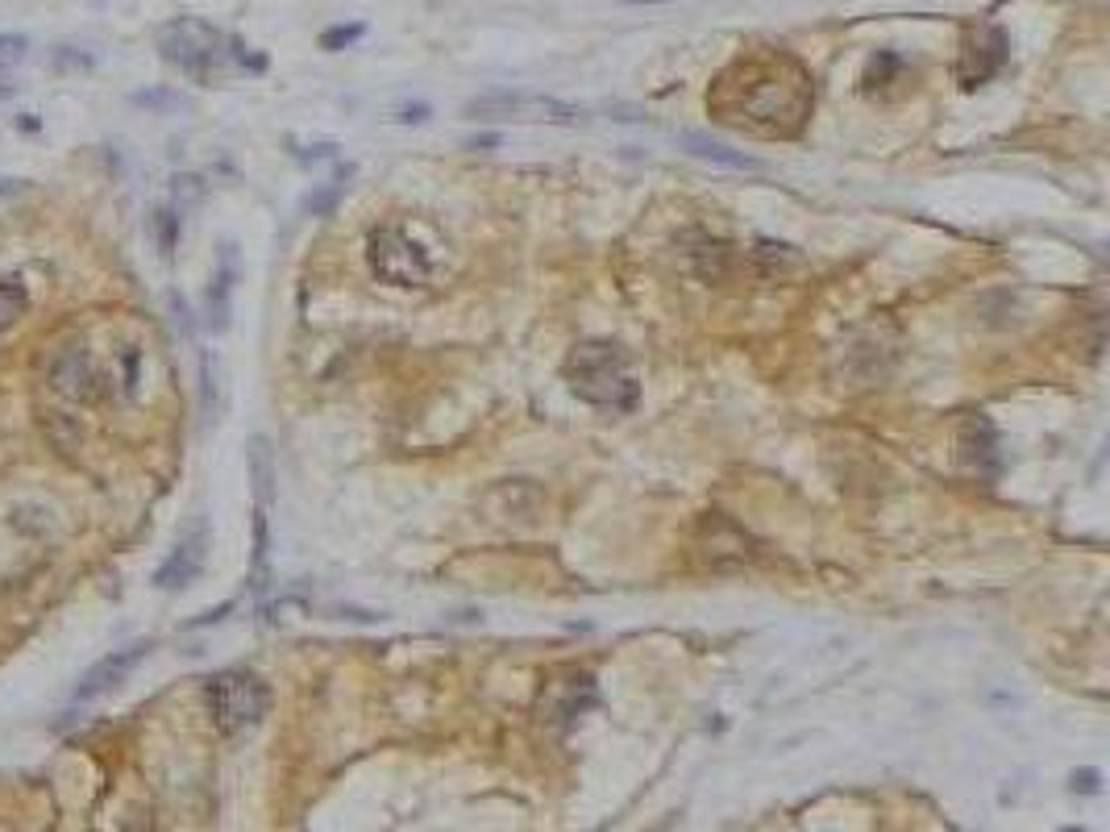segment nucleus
Returning <instances> with one entry per match:
<instances>
[{"mask_svg":"<svg viewBox=\"0 0 1110 832\" xmlns=\"http://www.w3.org/2000/svg\"><path fill=\"white\" fill-rule=\"evenodd\" d=\"M362 34H366V25H333V30L321 34V46H325V51H342L350 42H359Z\"/></svg>","mask_w":1110,"mask_h":832,"instance_id":"nucleus-22","label":"nucleus"},{"mask_svg":"<svg viewBox=\"0 0 1110 832\" xmlns=\"http://www.w3.org/2000/svg\"><path fill=\"white\" fill-rule=\"evenodd\" d=\"M25 304H30V295H25L18 279H0V333H9L18 325L25 316Z\"/></svg>","mask_w":1110,"mask_h":832,"instance_id":"nucleus-17","label":"nucleus"},{"mask_svg":"<svg viewBox=\"0 0 1110 832\" xmlns=\"http://www.w3.org/2000/svg\"><path fill=\"white\" fill-rule=\"evenodd\" d=\"M205 699H208L212 725L221 728L225 737H238V732L255 728L258 720L267 716L271 691H267V683L258 675H250V670H221V675L208 678Z\"/></svg>","mask_w":1110,"mask_h":832,"instance_id":"nucleus-3","label":"nucleus"},{"mask_svg":"<svg viewBox=\"0 0 1110 832\" xmlns=\"http://www.w3.org/2000/svg\"><path fill=\"white\" fill-rule=\"evenodd\" d=\"M205 554H208V529L205 524H196L191 533H184L179 538V545H175L172 554H167V562L154 571V587H163V591H184L196 579V574L205 571Z\"/></svg>","mask_w":1110,"mask_h":832,"instance_id":"nucleus-13","label":"nucleus"},{"mask_svg":"<svg viewBox=\"0 0 1110 832\" xmlns=\"http://www.w3.org/2000/svg\"><path fill=\"white\" fill-rule=\"evenodd\" d=\"M146 654H151V642H137V645H125V649H117V654H108V658H101L84 678H80L75 695H80V699H96V695L117 691L121 683L129 678V670H134V666L146 658Z\"/></svg>","mask_w":1110,"mask_h":832,"instance_id":"nucleus-14","label":"nucleus"},{"mask_svg":"<svg viewBox=\"0 0 1110 832\" xmlns=\"http://www.w3.org/2000/svg\"><path fill=\"white\" fill-rule=\"evenodd\" d=\"M1081 787V791H1098V774L1093 770H1081V774H1073V791Z\"/></svg>","mask_w":1110,"mask_h":832,"instance_id":"nucleus-24","label":"nucleus"},{"mask_svg":"<svg viewBox=\"0 0 1110 832\" xmlns=\"http://www.w3.org/2000/svg\"><path fill=\"white\" fill-rule=\"evenodd\" d=\"M137 371H142V350H137V346H121L117 350V387H121V396H134V392H137Z\"/></svg>","mask_w":1110,"mask_h":832,"instance_id":"nucleus-18","label":"nucleus"},{"mask_svg":"<svg viewBox=\"0 0 1110 832\" xmlns=\"http://www.w3.org/2000/svg\"><path fill=\"white\" fill-rule=\"evenodd\" d=\"M1065 832H1081V829H1065Z\"/></svg>","mask_w":1110,"mask_h":832,"instance_id":"nucleus-26","label":"nucleus"},{"mask_svg":"<svg viewBox=\"0 0 1110 832\" xmlns=\"http://www.w3.org/2000/svg\"><path fill=\"white\" fill-rule=\"evenodd\" d=\"M221 271L212 275V288H208V325L221 333L229 330V292H234V254L229 246H221Z\"/></svg>","mask_w":1110,"mask_h":832,"instance_id":"nucleus-16","label":"nucleus"},{"mask_svg":"<svg viewBox=\"0 0 1110 832\" xmlns=\"http://www.w3.org/2000/svg\"><path fill=\"white\" fill-rule=\"evenodd\" d=\"M957 458L965 470L974 475H998L1003 467V454H998V429H994L990 416L974 413L957 434Z\"/></svg>","mask_w":1110,"mask_h":832,"instance_id":"nucleus-12","label":"nucleus"},{"mask_svg":"<svg viewBox=\"0 0 1110 832\" xmlns=\"http://www.w3.org/2000/svg\"><path fill=\"white\" fill-rule=\"evenodd\" d=\"M154 233H158V250L175 254V242H179V217H175V208H158L154 212Z\"/></svg>","mask_w":1110,"mask_h":832,"instance_id":"nucleus-19","label":"nucleus"},{"mask_svg":"<svg viewBox=\"0 0 1110 832\" xmlns=\"http://www.w3.org/2000/svg\"><path fill=\"white\" fill-rule=\"evenodd\" d=\"M1007 63V34L998 25H982L974 34L965 38V51H961L957 63V80L961 87H977L986 84L990 75H998Z\"/></svg>","mask_w":1110,"mask_h":832,"instance_id":"nucleus-10","label":"nucleus"},{"mask_svg":"<svg viewBox=\"0 0 1110 832\" xmlns=\"http://www.w3.org/2000/svg\"><path fill=\"white\" fill-rule=\"evenodd\" d=\"M816 104L811 75L799 59L782 51L736 59L707 92V113L716 122L757 134V138H799Z\"/></svg>","mask_w":1110,"mask_h":832,"instance_id":"nucleus-1","label":"nucleus"},{"mask_svg":"<svg viewBox=\"0 0 1110 832\" xmlns=\"http://www.w3.org/2000/svg\"><path fill=\"white\" fill-rule=\"evenodd\" d=\"M595 675L591 670H579V666H566L558 675H549V683L541 687V699H537V711L541 720L553 728H570L587 708H595Z\"/></svg>","mask_w":1110,"mask_h":832,"instance_id":"nucleus-7","label":"nucleus"},{"mask_svg":"<svg viewBox=\"0 0 1110 832\" xmlns=\"http://www.w3.org/2000/svg\"><path fill=\"white\" fill-rule=\"evenodd\" d=\"M629 4H650V0H629Z\"/></svg>","mask_w":1110,"mask_h":832,"instance_id":"nucleus-25","label":"nucleus"},{"mask_svg":"<svg viewBox=\"0 0 1110 832\" xmlns=\"http://www.w3.org/2000/svg\"><path fill=\"white\" fill-rule=\"evenodd\" d=\"M686 262L703 283H736L740 275H749V254L745 246H733L724 238H695L686 246Z\"/></svg>","mask_w":1110,"mask_h":832,"instance_id":"nucleus-9","label":"nucleus"},{"mask_svg":"<svg viewBox=\"0 0 1110 832\" xmlns=\"http://www.w3.org/2000/svg\"><path fill=\"white\" fill-rule=\"evenodd\" d=\"M46 379H51V387L59 396H68V399H96V392H101V383H104L96 363H92V354H87L84 346L59 350Z\"/></svg>","mask_w":1110,"mask_h":832,"instance_id":"nucleus-11","label":"nucleus"},{"mask_svg":"<svg viewBox=\"0 0 1110 832\" xmlns=\"http://www.w3.org/2000/svg\"><path fill=\"white\" fill-rule=\"evenodd\" d=\"M366 267L387 288H425L433 279V262H428L425 246L408 238L400 226H383L366 238Z\"/></svg>","mask_w":1110,"mask_h":832,"instance_id":"nucleus-5","label":"nucleus"},{"mask_svg":"<svg viewBox=\"0 0 1110 832\" xmlns=\"http://www.w3.org/2000/svg\"><path fill=\"white\" fill-rule=\"evenodd\" d=\"M225 34L217 25L200 18H175L172 25L158 30V51L167 63L184 67L188 75H212L225 59Z\"/></svg>","mask_w":1110,"mask_h":832,"instance_id":"nucleus-6","label":"nucleus"},{"mask_svg":"<svg viewBox=\"0 0 1110 832\" xmlns=\"http://www.w3.org/2000/svg\"><path fill=\"white\" fill-rule=\"evenodd\" d=\"M683 146L695 158H707V163H719V167H736V171H757L761 167L753 155H740L733 146H724L716 138H703V134H683Z\"/></svg>","mask_w":1110,"mask_h":832,"instance_id":"nucleus-15","label":"nucleus"},{"mask_svg":"<svg viewBox=\"0 0 1110 832\" xmlns=\"http://www.w3.org/2000/svg\"><path fill=\"white\" fill-rule=\"evenodd\" d=\"M172 196H175V205H196V200L205 196V179H200V175H175Z\"/></svg>","mask_w":1110,"mask_h":832,"instance_id":"nucleus-20","label":"nucleus"},{"mask_svg":"<svg viewBox=\"0 0 1110 832\" xmlns=\"http://www.w3.org/2000/svg\"><path fill=\"white\" fill-rule=\"evenodd\" d=\"M695 550L703 554L707 566H745V562H753V554H757L749 533H745L740 524H733L728 517H719V512H707V517L699 520Z\"/></svg>","mask_w":1110,"mask_h":832,"instance_id":"nucleus-8","label":"nucleus"},{"mask_svg":"<svg viewBox=\"0 0 1110 832\" xmlns=\"http://www.w3.org/2000/svg\"><path fill=\"white\" fill-rule=\"evenodd\" d=\"M30 54V42L21 34H0V71L18 67L21 59Z\"/></svg>","mask_w":1110,"mask_h":832,"instance_id":"nucleus-21","label":"nucleus"},{"mask_svg":"<svg viewBox=\"0 0 1110 832\" xmlns=\"http://www.w3.org/2000/svg\"><path fill=\"white\" fill-rule=\"evenodd\" d=\"M470 122H532V125H582L587 113L579 104H566L541 92H487L461 108Z\"/></svg>","mask_w":1110,"mask_h":832,"instance_id":"nucleus-4","label":"nucleus"},{"mask_svg":"<svg viewBox=\"0 0 1110 832\" xmlns=\"http://www.w3.org/2000/svg\"><path fill=\"white\" fill-rule=\"evenodd\" d=\"M566 383L570 392L595 408H612V413H632L641 399V383L632 375V363L624 346L591 337L579 342L566 358Z\"/></svg>","mask_w":1110,"mask_h":832,"instance_id":"nucleus-2","label":"nucleus"},{"mask_svg":"<svg viewBox=\"0 0 1110 832\" xmlns=\"http://www.w3.org/2000/svg\"><path fill=\"white\" fill-rule=\"evenodd\" d=\"M25 191V179H0V200H9V196H21Z\"/></svg>","mask_w":1110,"mask_h":832,"instance_id":"nucleus-23","label":"nucleus"}]
</instances>
